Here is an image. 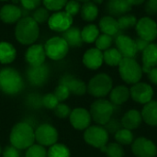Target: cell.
<instances>
[{"mask_svg":"<svg viewBox=\"0 0 157 157\" xmlns=\"http://www.w3.org/2000/svg\"><path fill=\"white\" fill-rule=\"evenodd\" d=\"M9 142L18 150H27L35 144V130L28 122H17L11 129Z\"/></svg>","mask_w":157,"mask_h":157,"instance_id":"obj_1","label":"cell"},{"mask_svg":"<svg viewBox=\"0 0 157 157\" xmlns=\"http://www.w3.org/2000/svg\"><path fill=\"white\" fill-rule=\"evenodd\" d=\"M39 24L31 17H21L15 29L17 40L23 45H31L39 38Z\"/></svg>","mask_w":157,"mask_h":157,"instance_id":"obj_2","label":"cell"},{"mask_svg":"<svg viewBox=\"0 0 157 157\" xmlns=\"http://www.w3.org/2000/svg\"><path fill=\"white\" fill-rule=\"evenodd\" d=\"M24 88L22 76L14 68L6 67L0 70V90L8 96H15Z\"/></svg>","mask_w":157,"mask_h":157,"instance_id":"obj_3","label":"cell"},{"mask_svg":"<svg viewBox=\"0 0 157 157\" xmlns=\"http://www.w3.org/2000/svg\"><path fill=\"white\" fill-rule=\"evenodd\" d=\"M114 111V105L103 98L97 99L90 107L91 119L98 125H106L110 120Z\"/></svg>","mask_w":157,"mask_h":157,"instance_id":"obj_4","label":"cell"},{"mask_svg":"<svg viewBox=\"0 0 157 157\" xmlns=\"http://www.w3.org/2000/svg\"><path fill=\"white\" fill-rule=\"evenodd\" d=\"M120 75L127 84L138 83L143 75V69L141 65L133 58H122L119 64Z\"/></svg>","mask_w":157,"mask_h":157,"instance_id":"obj_5","label":"cell"},{"mask_svg":"<svg viewBox=\"0 0 157 157\" xmlns=\"http://www.w3.org/2000/svg\"><path fill=\"white\" fill-rule=\"evenodd\" d=\"M112 89V79L107 74H98L87 85V92L95 98H104Z\"/></svg>","mask_w":157,"mask_h":157,"instance_id":"obj_6","label":"cell"},{"mask_svg":"<svg viewBox=\"0 0 157 157\" xmlns=\"http://www.w3.org/2000/svg\"><path fill=\"white\" fill-rule=\"evenodd\" d=\"M44 50L48 58L52 61H60L67 55L69 45L63 37H52L46 41Z\"/></svg>","mask_w":157,"mask_h":157,"instance_id":"obj_7","label":"cell"},{"mask_svg":"<svg viewBox=\"0 0 157 157\" xmlns=\"http://www.w3.org/2000/svg\"><path fill=\"white\" fill-rule=\"evenodd\" d=\"M84 140L87 144L95 148L101 149L108 144L109 132L102 126H89L86 130H85Z\"/></svg>","mask_w":157,"mask_h":157,"instance_id":"obj_8","label":"cell"},{"mask_svg":"<svg viewBox=\"0 0 157 157\" xmlns=\"http://www.w3.org/2000/svg\"><path fill=\"white\" fill-rule=\"evenodd\" d=\"M58 139L59 132L52 124L42 123L35 130V142L44 147H50L57 144Z\"/></svg>","mask_w":157,"mask_h":157,"instance_id":"obj_9","label":"cell"},{"mask_svg":"<svg viewBox=\"0 0 157 157\" xmlns=\"http://www.w3.org/2000/svg\"><path fill=\"white\" fill-rule=\"evenodd\" d=\"M136 30L141 39L151 42L157 37V24L151 17H142L136 23Z\"/></svg>","mask_w":157,"mask_h":157,"instance_id":"obj_10","label":"cell"},{"mask_svg":"<svg viewBox=\"0 0 157 157\" xmlns=\"http://www.w3.org/2000/svg\"><path fill=\"white\" fill-rule=\"evenodd\" d=\"M73 24V17L65 11H56L48 19L49 28L56 32H64Z\"/></svg>","mask_w":157,"mask_h":157,"instance_id":"obj_11","label":"cell"},{"mask_svg":"<svg viewBox=\"0 0 157 157\" xmlns=\"http://www.w3.org/2000/svg\"><path fill=\"white\" fill-rule=\"evenodd\" d=\"M90 112L84 108H76L73 109L69 116V121L74 129L77 131L86 130L91 123Z\"/></svg>","mask_w":157,"mask_h":157,"instance_id":"obj_12","label":"cell"},{"mask_svg":"<svg viewBox=\"0 0 157 157\" xmlns=\"http://www.w3.org/2000/svg\"><path fill=\"white\" fill-rule=\"evenodd\" d=\"M50 75V68L45 63L39 66H29L27 70V78L34 86H43Z\"/></svg>","mask_w":157,"mask_h":157,"instance_id":"obj_13","label":"cell"},{"mask_svg":"<svg viewBox=\"0 0 157 157\" xmlns=\"http://www.w3.org/2000/svg\"><path fill=\"white\" fill-rule=\"evenodd\" d=\"M132 150L137 157H155L157 155L156 145L150 140L140 137L132 142Z\"/></svg>","mask_w":157,"mask_h":157,"instance_id":"obj_14","label":"cell"},{"mask_svg":"<svg viewBox=\"0 0 157 157\" xmlns=\"http://www.w3.org/2000/svg\"><path fill=\"white\" fill-rule=\"evenodd\" d=\"M130 95L134 101L145 105L152 100L154 96V90L150 85L146 83L138 82L131 87Z\"/></svg>","mask_w":157,"mask_h":157,"instance_id":"obj_15","label":"cell"},{"mask_svg":"<svg viewBox=\"0 0 157 157\" xmlns=\"http://www.w3.org/2000/svg\"><path fill=\"white\" fill-rule=\"evenodd\" d=\"M115 42L117 50L121 52L123 58H133L138 52L135 40L129 36L120 34L117 36Z\"/></svg>","mask_w":157,"mask_h":157,"instance_id":"obj_16","label":"cell"},{"mask_svg":"<svg viewBox=\"0 0 157 157\" xmlns=\"http://www.w3.org/2000/svg\"><path fill=\"white\" fill-rule=\"evenodd\" d=\"M46 57L44 47L41 44H31L25 53L26 62L29 66H39L45 63Z\"/></svg>","mask_w":157,"mask_h":157,"instance_id":"obj_17","label":"cell"},{"mask_svg":"<svg viewBox=\"0 0 157 157\" xmlns=\"http://www.w3.org/2000/svg\"><path fill=\"white\" fill-rule=\"evenodd\" d=\"M59 84L65 86L70 93L75 96H83L87 92V86L86 83L72 75H64L60 79Z\"/></svg>","mask_w":157,"mask_h":157,"instance_id":"obj_18","label":"cell"},{"mask_svg":"<svg viewBox=\"0 0 157 157\" xmlns=\"http://www.w3.org/2000/svg\"><path fill=\"white\" fill-rule=\"evenodd\" d=\"M22 17V9L16 5L7 4L0 9V19L6 24L17 22Z\"/></svg>","mask_w":157,"mask_h":157,"instance_id":"obj_19","label":"cell"},{"mask_svg":"<svg viewBox=\"0 0 157 157\" xmlns=\"http://www.w3.org/2000/svg\"><path fill=\"white\" fill-rule=\"evenodd\" d=\"M103 62V52L97 48L87 50L83 56V63L86 67L91 70L98 69L102 65Z\"/></svg>","mask_w":157,"mask_h":157,"instance_id":"obj_20","label":"cell"},{"mask_svg":"<svg viewBox=\"0 0 157 157\" xmlns=\"http://www.w3.org/2000/svg\"><path fill=\"white\" fill-rule=\"evenodd\" d=\"M157 66V44L150 43L143 52V72L148 73Z\"/></svg>","mask_w":157,"mask_h":157,"instance_id":"obj_21","label":"cell"},{"mask_svg":"<svg viewBox=\"0 0 157 157\" xmlns=\"http://www.w3.org/2000/svg\"><path fill=\"white\" fill-rule=\"evenodd\" d=\"M143 121L142 113L136 109H131L127 111L121 119V125L127 130H135L137 129Z\"/></svg>","mask_w":157,"mask_h":157,"instance_id":"obj_22","label":"cell"},{"mask_svg":"<svg viewBox=\"0 0 157 157\" xmlns=\"http://www.w3.org/2000/svg\"><path fill=\"white\" fill-rule=\"evenodd\" d=\"M99 29L104 34L109 35L111 37L116 36L119 33V31L121 30L119 28L118 20H116L111 16H106L100 19Z\"/></svg>","mask_w":157,"mask_h":157,"instance_id":"obj_23","label":"cell"},{"mask_svg":"<svg viewBox=\"0 0 157 157\" xmlns=\"http://www.w3.org/2000/svg\"><path fill=\"white\" fill-rule=\"evenodd\" d=\"M16 56L17 50L11 43L6 41H0V63H11L15 61Z\"/></svg>","mask_w":157,"mask_h":157,"instance_id":"obj_24","label":"cell"},{"mask_svg":"<svg viewBox=\"0 0 157 157\" xmlns=\"http://www.w3.org/2000/svg\"><path fill=\"white\" fill-rule=\"evenodd\" d=\"M62 37L69 47H80L84 42L81 36V30L76 27H70L67 30L63 32Z\"/></svg>","mask_w":157,"mask_h":157,"instance_id":"obj_25","label":"cell"},{"mask_svg":"<svg viewBox=\"0 0 157 157\" xmlns=\"http://www.w3.org/2000/svg\"><path fill=\"white\" fill-rule=\"evenodd\" d=\"M143 120L151 126H157V101L151 100L142 110Z\"/></svg>","mask_w":157,"mask_h":157,"instance_id":"obj_26","label":"cell"},{"mask_svg":"<svg viewBox=\"0 0 157 157\" xmlns=\"http://www.w3.org/2000/svg\"><path fill=\"white\" fill-rule=\"evenodd\" d=\"M130 90L128 87H126L125 86H116L115 88L111 89L110 91V102L113 105H121L123 103H125L129 98H130Z\"/></svg>","mask_w":157,"mask_h":157,"instance_id":"obj_27","label":"cell"},{"mask_svg":"<svg viewBox=\"0 0 157 157\" xmlns=\"http://www.w3.org/2000/svg\"><path fill=\"white\" fill-rule=\"evenodd\" d=\"M107 9L112 16H121L132 9V5L127 0H114L109 2Z\"/></svg>","mask_w":157,"mask_h":157,"instance_id":"obj_28","label":"cell"},{"mask_svg":"<svg viewBox=\"0 0 157 157\" xmlns=\"http://www.w3.org/2000/svg\"><path fill=\"white\" fill-rule=\"evenodd\" d=\"M98 8L93 2H86L81 6V16L86 21H93L98 17Z\"/></svg>","mask_w":157,"mask_h":157,"instance_id":"obj_29","label":"cell"},{"mask_svg":"<svg viewBox=\"0 0 157 157\" xmlns=\"http://www.w3.org/2000/svg\"><path fill=\"white\" fill-rule=\"evenodd\" d=\"M81 36H82L84 42L92 43V42L96 41V40L99 36V29L96 25L89 24L82 29Z\"/></svg>","mask_w":157,"mask_h":157,"instance_id":"obj_30","label":"cell"},{"mask_svg":"<svg viewBox=\"0 0 157 157\" xmlns=\"http://www.w3.org/2000/svg\"><path fill=\"white\" fill-rule=\"evenodd\" d=\"M122 58V55L117 49H108L103 53V60L109 66H119Z\"/></svg>","mask_w":157,"mask_h":157,"instance_id":"obj_31","label":"cell"},{"mask_svg":"<svg viewBox=\"0 0 157 157\" xmlns=\"http://www.w3.org/2000/svg\"><path fill=\"white\" fill-rule=\"evenodd\" d=\"M47 157H71V152L66 145L57 143L49 147Z\"/></svg>","mask_w":157,"mask_h":157,"instance_id":"obj_32","label":"cell"},{"mask_svg":"<svg viewBox=\"0 0 157 157\" xmlns=\"http://www.w3.org/2000/svg\"><path fill=\"white\" fill-rule=\"evenodd\" d=\"M101 152L105 153L108 157H123L124 156V150L121 144L118 143H110L107 144L104 147H102Z\"/></svg>","mask_w":157,"mask_h":157,"instance_id":"obj_33","label":"cell"},{"mask_svg":"<svg viewBox=\"0 0 157 157\" xmlns=\"http://www.w3.org/2000/svg\"><path fill=\"white\" fill-rule=\"evenodd\" d=\"M115 139L120 144H131L133 142V134L130 130L124 128L115 133Z\"/></svg>","mask_w":157,"mask_h":157,"instance_id":"obj_34","label":"cell"},{"mask_svg":"<svg viewBox=\"0 0 157 157\" xmlns=\"http://www.w3.org/2000/svg\"><path fill=\"white\" fill-rule=\"evenodd\" d=\"M25 157H47V149L39 144H34L26 150Z\"/></svg>","mask_w":157,"mask_h":157,"instance_id":"obj_35","label":"cell"},{"mask_svg":"<svg viewBox=\"0 0 157 157\" xmlns=\"http://www.w3.org/2000/svg\"><path fill=\"white\" fill-rule=\"evenodd\" d=\"M136 23L137 19L132 15H124L120 17V18L118 19V24L121 30H125L129 28H132L136 26Z\"/></svg>","mask_w":157,"mask_h":157,"instance_id":"obj_36","label":"cell"},{"mask_svg":"<svg viewBox=\"0 0 157 157\" xmlns=\"http://www.w3.org/2000/svg\"><path fill=\"white\" fill-rule=\"evenodd\" d=\"M113 41V38L109 35L107 34H101L98 37V39L96 40V47L97 49L100 50V51H106L108 49H109V47L111 46Z\"/></svg>","mask_w":157,"mask_h":157,"instance_id":"obj_37","label":"cell"},{"mask_svg":"<svg viewBox=\"0 0 157 157\" xmlns=\"http://www.w3.org/2000/svg\"><path fill=\"white\" fill-rule=\"evenodd\" d=\"M59 103V100L53 93H48L41 98V105L47 109L53 110Z\"/></svg>","mask_w":157,"mask_h":157,"instance_id":"obj_38","label":"cell"},{"mask_svg":"<svg viewBox=\"0 0 157 157\" xmlns=\"http://www.w3.org/2000/svg\"><path fill=\"white\" fill-rule=\"evenodd\" d=\"M38 24H41L44 23L46 21H48L49 17H50V14H49V10L46 7H38L35 9V11L33 12V15L31 17Z\"/></svg>","mask_w":157,"mask_h":157,"instance_id":"obj_39","label":"cell"},{"mask_svg":"<svg viewBox=\"0 0 157 157\" xmlns=\"http://www.w3.org/2000/svg\"><path fill=\"white\" fill-rule=\"evenodd\" d=\"M68 0H42L44 7L52 11H60L66 5Z\"/></svg>","mask_w":157,"mask_h":157,"instance_id":"obj_40","label":"cell"},{"mask_svg":"<svg viewBox=\"0 0 157 157\" xmlns=\"http://www.w3.org/2000/svg\"><path fill=\"white\" fill-rule=\"evenodd\" d=\"M71 109L68 105L63 103V102H60L57 107L53 109V112H54V115L57 117V118H60V119H66V118H69L70 116V113H71Z\"/></svg>","mask_w":157,"mask_h":157,"instance_id":"obj_41","label":"cell"},{"mask_svg":"<svg viewBox=\"0 0 157 157\" xmlns=\"http://www.w3.org/2000/svg\"><path fill=\"white\" fill-rule=\"evenodd\" d=\"M53 94L55 95V97L57 98V99L59 100V102H63V101H65L66 99H68V98H69L70 95H71L69 89H68L65 86L61 85V84H59V85L55 87Z\"/></svg>","mask_w":157,"mask_h":157,"instance_id":"obj_42","label":"cell"},{"mask_svg":"<svg viewBox=\"0 0 157 157\" xmlns=\"http://www.w3.org/2000/svg\"><path fill=\"white\" fill-rule=\"evenodd\" d=\"M64 8H65L66 13H68L69 15L74 17L79 13V11L81 10V6L77 0H69V1H67Z\"/></svg>","mask_w":157,"mask_h":157,"instance_id":"obj_43","label":"cell"},{"mask_svg":"<svg viewBox=\"0 0 157 157\" xmlns=\"http://www.w3.org/2000/svg\"><path fill=\"white\" fill-rule=\"evenodd\" d=\"M121 122L120 123L118 120H110L107 124H106V130L107 132H110V133H116L119 130H121Z\"/></svg>","mask_w":157,"mask_h":157,"instance_id":"obj_44","label":"cell"},{"mask_svg":"<svg viewBox=\"0 0 157 157\" xmlns=\"http://www.w3.org/2000/svg\"><path fill=\"white\" fill-rule=\"evenodd\" d=\"M2 155L3 157H20V153L18 149L10 144L2 151Z\"/></svg>","mask_w":157,"mask_h":157,"instance_id":"obj_45","label":"cell"},{"mask_svg":"<svg viewBox=\"0 0 157 157\" xmlns=\"http://www.w3.org/2000/svg\"><path fill=\"white\" fill-rule=\"evenodd\" d=\"M22 6L26 10H34L38 8L42 0H19Z\"/></svg>","mask_w":157,"mask_h":157,"instance_id":"obj_46","label":"cell"},{"mask_svg":"<svg viewBox=\"0 0 157 157\" xmlns=\"http://www.w3.org/2000/svg\"><path fill=\"white\" fill-rule=\"evenodd\" d=\"M145 10L149 15H155L157 13V0H148Z\"/></svg>","mask_w":157,"mask_h":157,"instance_id":"obj_47","label":"cell"},{"mask_svg":"<svg viewBox=\"0 0 157 157\" xmlns=\"http://www.w3.org/2000/svg\"><path fill=\"white\" fill-rule=\"evenodd\" d=\"M135 43H136V47H137L138 52H144V51L147 48V46L150 44V42H148V41H146V40L141 39V38L137 39V40H135Z\"/></svg>","mask_w":157,"mask_h":157,"instance_id":"obj_48","label":"cell"},{"mask_svg":"<svg viewBox=\"0 0 157 157\" xmlns=\"http://www.w3.org/2000/svg\"><path fill=\"white\" fill-rule=\"evenodd\" d=\"M148 78L149 80L155 84V85H157V67H155V68H152L148 73Z\"/></svg>","mask_w":157,"mask_h":157,"instance_id":"obj_49","label":"cell"},{"mask_svg":"<svg viewBox=\"0 0 157 157\" xmlns=\"http://www.w3.org/2000/svg\"><path fill=\"white\" fill-rule=\"evenodd\" d=\"M132 6L133 5H141L144 2V0H127Z\"/></svg>","mask_w":157,"mask_h":157,"instance_id":"obj_50","label":"cell"},{"mask_svg":"<svg viewBox=\"0 0 157 157\" xmlns=\"http://www.w3.org/2000/svg\"><path fill=\"white\" fill-rule=\"evenodd\" d=\"M92 2L97 5V4H101L103 2V0H92Z\"/></svg>","mask_w":157,"mask_h":157,"instance_id":"obj_51","label":"cell"},{"mask_svg":"<svg viewBox=\"0 0 157 157\" xmlns=\"http://www.w3.org/2000/svg\"><path fill=\"white\" fill-rule=\"evenodd\" d=\"M12 2H13V3H17L18 0H12Z\"/></svg>","mask_w":157,"mask_h":157,"instance_id":"obj_52","label":"cell"},{"mask_svg":"<svg viewBox=\"0 0 157 157\" xmlns=\"http://www.w3.org/2000/svg\"><path fill=\"white\" fill-rule=\"evenodd\" d=\"M2 154V148H1V145H0V155Z\"/></svg>","mask_w":157,"mask_h":157,"instance_id":"obj_53","label":"cell"},{"mask_svg":"<svg viewBox=\"0 0 157 157\" xmlns=\"http://www.w3.org/2000/svg\"><path fill=\"white\" fill-rule=\"evenodd\" d=\"M77 1H85V2H87V1H89V0H77Z\"/></svg>","mask_w":157,"mask_h":157,"instance_id":"obj_54","label":"cell"},{"mask_svg":"<svg viewBox=\"0 0 157 157\" xmlns=\"http://www.w3.org/2000/svg\"><path fill=\"white\" fill-rule=\"evenodd\" d=\"M0 1H3V2H5V1H8V0H0Z\"/></svg>","mask_w":157,"mask_h":157,"instance_id":"obj_55","label":"cell"},{"mask_svg":"<svg viewBox=\"0 0 157 157\" xmlns=\"http://www.w3.org/2000/svg\"><path fill=\"white\" fill-rule=\"evenodd\" d=\"M109 1H114V0H109Z\"/></svg>","mask_w":157,"mask_h":157,"instance_id":"obj_56","label":"cell"}]
</instances>
